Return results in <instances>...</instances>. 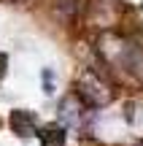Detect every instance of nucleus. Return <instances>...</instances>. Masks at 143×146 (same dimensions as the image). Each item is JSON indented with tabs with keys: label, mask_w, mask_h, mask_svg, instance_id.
<instances>
[{
	"label": "nucleus",
	"mask_w": 143,
	"mask_h": 146,
	"mask_svg": "<svg viewBox=\"0 0 143 146\" xmlns=\"http://www.w3.org/2000/svg\"><path fill=\"white\" fill-rule=\"evenodd\" d=\"M78 98L84 100L86 106L97 108V106H105L108 100H111V89H108L105 84H103L100 78L95 76V73L86 70L84 76L78 78Z\"/></svg>",
	"instance_id": "f257e3e1"
},
{
	"label": "nucleus",
	"mask_w": 143,
	"mask_h": 146,
	"mask_svg": "<svg viewBox=\"0 0 143 146\" xmlns=\"http://www.w3.org/2000/svg\"><path fill=\"white\" fill-rule=\"evenodd\" d=\"M11 127L16 135H35V116L27 111H14L11 114Z\"/></svg>",
	"instance_id": "f03ea898"
},
{
	"label": "nucleus",
	"mask_w": 143,
	"mask_h": 146,
	"mask_svg": "<svg viewBox=\"0 0 143 146\" xmlns=\"http://www.w3.org/2000/svg\"><path fill=\"white\" fill-rule=\"evenodd\" d=\"M65 141V133L59 130V127H49L46 133H43V143L46 146H62Z\"/></svg>",
	"instance_id": "7ed1b4c3"
}]
</instances>
